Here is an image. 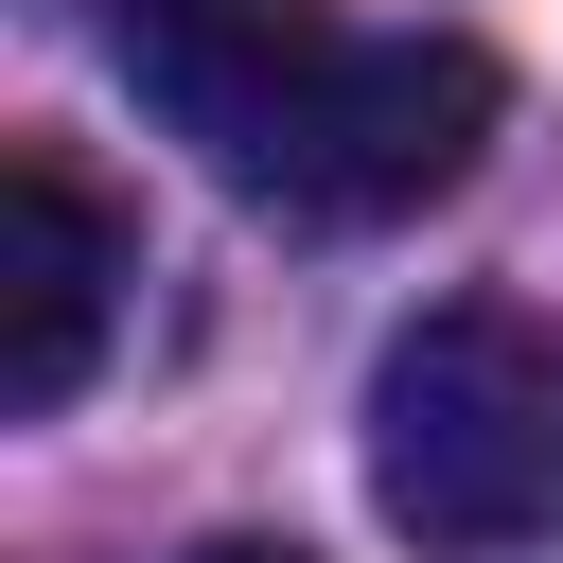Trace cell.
<instances>
[{
  "instance_id": "obj_4",
  "label": "cell",
  "mask_w": 563,
  "mask_h": 563,
  "mask_svg": "<svg viewBox=\"0 0 563 563\" xmlns=\"http://www.w3.org/2000/svg\"><path fill=\"white\" fill-rule=\"evenodd\" d=\"M194 563H317V545H264V528H229V545H194Z\"/></svg>"
},
{
  "instance_id": "obj_1",
  "label": "cell",
  "mask_w": 563,
  "mask_h": 563,
  "mask_svg": "<svg viewBox=\"0 0 563 563\" xmlns=\"http://www.w3.org/2000/svg\"><path fill=\"white\" fill-rule=\"evenodd\" d=\"M123 88L299 229H387L475 176L510 70L475 35H352L334 0H123Z\"/></svg>"
},
{
  "instance_id": "obj_3",
  "label": "cell",
  "mask_w": 563,
  "mask_h": 563,
  "mask_svg": "<svg viewBox=\"0 0 563 563\" xmlns=\"http://www.w3.org/2000/svg\"><path fill=\"white\" fill-rule=\"evenodd\" d=\"M106 317H123V211L53 141H18L0 158V422H53L106 369Z\"/></svg>"
},
{
  "instance_id": "obj_2",
  "label": "cell",
  "mask_w": 563,
  "mask_h": 563,
  "mask_svg": "<svg viewBox=\"0 0 563 563\" xmlns=\"http://www.w3.org/2000/svg\"><path fill=\"white\" fill-rule=\"evenodd\" d=\"M369 510L422 563H528L563 545V317L440 299L369 352Z\"/></svg>"
}]
</instances>
